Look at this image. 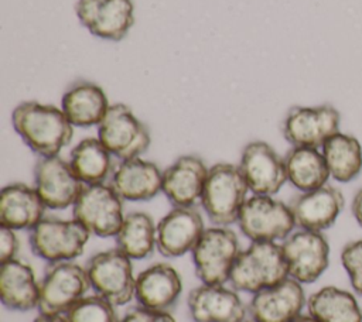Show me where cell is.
<instances>
[{
    "label": "cell",
    "mask_w": 362,
    "mask_h": 322,
    "mask_svg": "<svg viewBox=\"0 0 362 322\" xmlns=\"http://www.w3.org/2000/svg\"><path fill=\"white\" fill-rule=\"evenodd\" d=\"M11 124L24 144L40 157L59 155L74 137V126L62 109L37 100L17 105Z\"/></svg>",
    "instance_id": "6da1fadb"
},
{
    "label": "cell",
    "mask_w": 362,
    "mask_h": 322,
    "mask_svg": "<svg viewBox=\"0 0 362 322\" xmlns=\"http://www.w3.org/2000/svg\"><path fill=\"white\" fill-rule=\"evenodd\" d=\"M247 192L249 186L239 165L218 162L209 167L199 202L212 223L228 226L238 222Z\"/></svg>",
    "instance_id": "7a4b0ae2"
},
{
    "label": "cell",
    "mask_w": 362,
    "mask_h": 322,
    "mask_svg": "<svg viewBox=\"0 0 362 322\" xmlns=\"http://www.w3.org/2000/svg\"><path fill=\"white\" fill-rule=\"evenodd\" d=\"M288 277L281 244L276 242H252L242 250L232 267L229 282L233 290L257 292Z\"/></svg>",
    "instance_id": "3957f363"
},
{
    "label": "cell",
    "mask_w": 362,
    "mask_h": 322,
    "mask_svg": "<svg viewBox=\"0 0 362 322\" xmlns=\"http://www.w3.org/2000/svg\"><path fill=\"white\" fill-rule=\"evenodd\" d=\"M240 251L238 236L229 227L205 229L191 251L197 277L204 284H225Z\"/></svg>",
    "instance_id": "277c9868"
},
{
    "label": "cell",
    "mask_w": 362,
    "mask_h": 322,
    "mask_svg": "<svg viewBox=\"0 0 362 322\" xmlns=\"http://www.w3.org/2000/svg\"><path fill=\"white\" fill-rule=\"evenodd\" d=\"M90 233L76 219L44 216L30 230L31 251L48 261H71L81 256Z\"/></svg>",
    "instance_id": "5b68a950"
},
{
    "label": "cell",
    "mask_w": 362,
    "mask_h": 322,
    "mask_svg": "<svg viewBox=\"0 0 362 322\" xmlns=\"http://www.w3.org/2000/svg\"><path fill=\"white\" fill-rule=\"evenodd\" d=\"M98 138L120 161L140 157L151 143L148 127L124 103L110 105L98 126Z\"/></svg>",
    "instance_id": "8992f818"
},
{
    "label": "cell",
    "mask_w": 362,
    "mask_h": 322,
    "mask_svg": "<svg viewBox=\"0 0 362 322\" xmlns=\"http://www.w3.org/2000/svg\"><path fill=\"white\" fill-rule=\"evenodd\" d=\"M236 223L250 242L284 240L296 227L290 206L269 195L247 198Z\"/></svg>",
    "instance_id": "52a82bcc"
},
{
    "label": "cell",
    "mask_w": 362,
    "mask_h": 322,
    "mask_svg": "<svg viewBox=\"0 0 362 322\" xmlns=\"http://www.w3.org/2000/svg\"><path fill=\"white\" fill-rule=\"evenodd\" d=\"M72 215L98 237H115L126 216L123 199L112 185L105 182L85 185L72 206Z\"/></svg>",
    "instance_id": "ba28073f"
},
{
    "label": "cell",
    "mask_w": 362,
    "mask_h": 322,
    "mask_svg": "<svg viewBox=\"0 0 362 322\" xmlns=\"http://www.w3.org/2000/svg\"><path fill=\"white\" fill-rule=\"evenodd\" d=\"M90 288L115 306L130 302L136 291L132 258L122 250L109 249L96 253L86 266Z\"/></svg>",
    "instance_id": "9c48e42d"
},
{
    "label": "cell",
    "mask_w": 362,
    "mask_h": 322,
    "mask_svg": "<svg viewBox=\"0 0 362 322\" xmlns=\"http://www.w3.org/2000/svg\"><path fill=\"white\" fill-rule=\"evenodd\" d=\"M90 288L86 268L72 261L49 263L40 282L38 309L41 314H61L66 311Z\"/></svg>",
    "instance_id": "30bf717a"
},
{
    "label": "cell",
    "mask_w": 362,
    "mask_h": 322,
    "mask_svg": "<svg viewBox=\"0 0 362 322\" xmlns=\"http://www.w3.org/2000/svg\"><path fill=\"white\" fill-rule=\"evenodd\" d=\"M341 116L331 105L293 106L281 123L283 137L293 147L321 148L339 131Z\"/></svg>",
    "instance_id": "8fae6325"
},
{
    "label": "cell",
    "mask_w": 362,
    "mask_h": 322,
    "mask_svg": "<svg viewBox=\"0 0 362 322\" xmlns=\"http://www.w3.org/2000/svg\"><path fill=\"white\" fill-rule=\"evenodd\" d=\"M288 277L301 284L317 281L329 264V243L322 232L293 230L281 243Z\"/></svg>",
    "instance_id": "7c38bea8"
},
{
    "label": "cell",
    "mask_w": 362,
    "mask_h": 322,
    "mask_svg": "<svg viewBox=\"0 0 362 322\" xmlns=\"http://www.w3.org/2000/svg\"><path fill=\"white\" fill-rule=\"evenodd\" d=\"M85 184L75 175L69 161L59 155L40 157L34 167V188L48 209L74 206Z\"/></svg>",
    "instance_id": "4fadbf2b"
},
{
    "label": "cell",
    "mask_w": 362,
    "mask_h": 322,
    "mask_svg": "<svg viewBox=\"0 0 362 322\" xmlns=\"http://www.w3.org/2000/svg\"><path fill=\"white\" fill-rule=\"evenodd\" d=\"M75 14L92 35L107 41H122L134 24L132 0H78Z\"/></svg>",
    "instance_id": "5bb4252c"
},
{
    "label": "cell",
    "mask_w": 362,
    "mask_h": 322,
    "mask_svg": "<svg viewBox=\"0 0 362 322\" xmlns=\"http://www.w3.org/2000/svg\"><path fill=\"white\" fill-rule=\"evenodd\" d=\"M239 168L253 195H276L287 182L284 157L266 141H252L245 145Z\"/></svg>",
    "instance_id": "9a60e30c"
},
{
    "label": "cell",
    "mask_w": 362,
    "mask_h": 322,
    "mask_svg": "<svg viewBox=\"0 0 362 322\" xmlns=\"http://www.w3.org/2000/svg\"><path fill=\"white\" fill-rule=\"evenodd\" d=\"M307 305L303 284L291 277L253 294L247 312L253 322H291Z\"/></svg>",
    "instance_id": "2e32d148"
},
{
    "label": "cell",
    "mask_w": 362,
    "mask_h": 322,
    "mask_svg": "<svg viewBox=\"0 0 362 322\" xmlns=\"http://www.w3.org/2000/svg\"><path fill=\"white\" fill-rule=\"evenodd\" d=\"M192 322H243L247 308L236 290L223 284H201L187 299Z\"/></svg>",
    "instance_id": "e0dca14e"
},
{
    "label": "cell",
    "mask_w": 362,
    "mask_h": 322,
    "mask_svg": "<svg viewBox=\"0 0 362 322\" xmlns=\"http://www.w3.org/2000/svg\"><path fill=\"white\" fill-rule=\"evenodd\" d=\"M201 213L194 206H174L157 223L156 249L164 257H180L192 251L204 233Z\"/></svg>",
    "instance_id": "ac0fdd59"
},
{
    "label": "cell",
    "mask_w": 362,
    "mask_h": 322,
    "mask_svg": "<svg viewBox=\"0 0 362 322\" xmlns=\"http://www.w3.org/2000/svg\"><path fill=\"white\" fill-rule=\"evenodd\" d=\"M344 195L332 185H322L317 189L300 192L288 206L298 229L324 232L329 229L344 209Z\"/></svg>",
    "instance_id": "d6986e66"
},
{
    "label": "cell",
    "mask_w": 362,
    "mask_h": 322,
    "mask_svg": "<svg viewBox=\"0 0 362 322\" xmlns=\"http://www.w3.org/2000/svg\"><path fill=\"white\" fill-rule=\"evenodd\" d=\"M208 171L198 155H181L163 171L161 192L174 206H194L201 199Z\"/></svg>",
    "instance_id": "ffe728a7"
},
{
    "label": "cell",
    "mask_w": 362,
    "mask_h": 322,
    "mask_svg": "<svg viewBox=\"0 0 362 322\" xmlns=\"http://www.w3.org/2000/svg\"><path fill=\"white\" fill-rule=\"evenodd\" d=\"M110 185L123 201H150L161 192L163 171L141 157L123 160L113 169Z\"/></svg>",
    "instance_id": "44dd1931"
},
{
    "label": "cell",
    "mask_w": 362,
    "mask_h": 322,
    "mask_svg": "<svg viewBox=\"0 0 362 322\" xmlns=\"http://www.w3.org/2000/svg\"><path fill=\"white\" fill-rule=\"evenodd\" d=\"M182 292V280L178 271L167 263H156L136 277L134 297L139 305L170 311Z\"/></svg>",
    "instance_id": "7402d4cb"
},
{
    "label": "cell",
    "mask_w": 362,
    "mask_h": 322,
    "mask_svg": "<svg viewBox=\"0 0 362 322\" xmlns=\"http://www.w3.org/2000/svg\"><path fill=\"white\" fill-rule=\"evenodd\" d=\"M45 209L35 188L23 182L8 184L0 193V226L31 230L44 217Z\"/></svg>",
    "instance_id": "603a6c76"
},
{
    "label": "cell",
    "mask_w": 362,
    "mask_h": 322,
    "mask_svg": "<svg viewBox=\"0 0 362 322\" xmlns=\"http://www.w3.org/2000/svg\"><path fill=\"white\" fill-rule=\"evenodd\" d=\"M110 105L105 90L89 80L74 82L62 95L61 109L76 127L99 126Z\"/></svg>",
    "instance_id": "cb8c5ba5"
},
{
    "label": "cell",
    "mask_w": 362,
    "mask_h": 322,
    "mask_svg": "<svg viewBox=\"0 0 362 322\" xmlns=\"http://www.w3.org/2000/svg\"><path fill=\"white\" fill-rule=\"evenodd\" d=\"M0 298L4 306L13 311H30L38 306L40 282L30 264L13 258L1 263Z\"/></svg>",
    "instance_id": "d4e9b609"
},
{
    "label": "cell",
    "mask_w": 362,
    "mask_h": 322,
    "mask_svg": "<svg viewBox=\"0 0 362 322\" xmlns=\"http://www.w3.org/2000/svg\"><path fill=\"white\" fill-rule=\"evenodd\" d=\"M305 306L318 322H362V308L356 297L335 285L313 292Z\"/></svg>",
    "instance_id": "484cf974"
},
{
    "label": "cell",
    "mask_w": 362,
    "mask_h": 322,
    "mask_svg": "<svg viewBox=\"0 0 362 322\" xmlns=\"http://www.w3.org/2000/svg\"><path fill=\"white\" fill-rule=\"evenodd\" d=\"M287 181L300 192L317 189L327 184L329 171L320 148L291 147L284 155Z\"/></svg>",
    "instance_id": "4316f807"
},
{
    "label": "cell",
    "mask_w": 362,
    "mask_h": 322,
    "mask_svg": "<svg viewBox=\"0 0 362 322\" xmlns=\"http://www.w3.org/2000/svg\"><path fill=\"white\" fill-rule=\"evenodd\" d=\"M329 177L338 182H351L362 171V145L346 133H335L321 147Z\"/></svg>",
    "instance_id": "83f0119b"
},
{
    "label": "cell",
    "mask_w": 362,
    "mask_h": 322,
    "mask_svg": "<svg viewBox=\"0 0 362 322\" xmlns=\"http://www.w3.org/2000/svg\"><path fill=\"white\" fill-rule=\"evenodd\" d=\"M69 164L85 185L103 184L112 172V154L99 138L86 137L71 150Z\"/></svg>",
    "instance_id": "f1b7e54d"
},
{
    "label": "cell",
    "mask_w": 362,
    "mask_h": 322,
    "mask_svg": "<svg viewBox=\"0 0 362 322\" xmlns=\"http://www.w3.org/2000/svg\"><path fill=\"white\" fill-rule=\"evenodd\" d=\"M117 249L132 260H143L148 257L157 239V225L146 212H130L115 236Z\"/></svg>",
    "instance_id": "f546056e"
},
{
    "label": "cell",
    "mask_w": 362,
    "mask_h": 322,
    "mask_svg": "<svg viewBox=\"0 0 362 322\" xmlns=\"http://www.w3.org/2000/svg\"><path fill=\"white\" fill-rule=\"evenodd\" d=\"M68 322H119L115 305L102 295L82 297L65 314Z\"/></svg>",
    "instance_id": "4dcf8cb0"
},
{
    "label": "cell",
    "mask_w": 362,
    "mask_h": 322,
    "mask_svg": "<svg viewBox=\"0 0 362 322\" xmlns=\"http://www.w3.org/2000/svg\"><path fill=\"white\" fill-rule=\"evenodd\" d=\"M341 264L354 291L362 295V239L351 240L342 247Z\"/></svg>",
    "instance_id": "1f68e13d"
},
{
    "label": "cell",
    "mask_w": 362,
    "mask_h": 322,
    "mask_svg": "<svg viewBox=\"0 0 362 322\" xmlns=\"http://www.w3.org/2000/svg\"><path fill=\"white\" fill-rule=\"evenodd\" d=\"M119 322H175V319L168 311H157L139 305L129 309Z\"/></svg>",
    "instance_id": "d6a6232c"
},
{
    "label": "cell",
    "mask_w": 362,
    "mask_h": 322,
    "mask_svg": "<svg viewBox=\"0 0 362 322\" xmlns=\"http://www.w3.org/2000/svg\"><path fill=\"white\" fill-rule=\"evenodd\" d=\"M20 242L14 229L0 226V261L6 263L16 258Z\"/></svg>",
    "instance_id": "836d02e7"
},
{
    "label": "cell",
    "mask_w": 362,
    "mask_h": 322,
    "mask_svg": "<svg viewBox=\"0 0 362 322\" xmlns=\"http://www.w3.org/2000/svg\"><path fill=\"white\" fill-rule=\"evenodd\" d=\"M351 210H352V215H354L355 220L362 227V188L355 193V196L352 199Z\"/></svg>",
    "instance_id": "e575fe53"
},
{
    "label": "cell",
    "mask_w": 362,
    "mask_h": 322,
    "mask_svg": "<svg viewBox=\"0 0 362 322\" xmlns=\"http://www.w3.org/2000/svg\"><path fill=\"white\" fill-rule=\"evenodd\" d=\"M34 322H68L65 315L61 314H41L34 319Z\"/></svg>",
    "instance_id": "d590c367"
},
{
    "label": "cell",
    "mask_w": 362,
    "mask_h": 322,
    "mask_svg": "<svg viewBox=\"0 0 362 322\" xmlns=\"http://www.w3.org/2000/svg\"><path fill=\"white\" fill-rule=\"evenodd\" d=\"M291 322H318L313 315H310V314H307V315H298L297 318H294Z\"/></svg>",
    "instance_id": "8d00e7d4"
},
{
    "label": "cell",
    "mask_w": 362,
    "mask_h": 322,
    "mask_svg": "<svg viewBox=\"0 0 362 322\" xmlns=\"http://www.w3.org/2000/svg\"><path fill=\"white\" fill-rule=\"evenodd\" d=\"M243 322H253V321H243Z\"/></svg>",
    "instance_id": "74e56055"
}]
</instances>
